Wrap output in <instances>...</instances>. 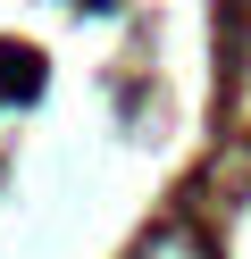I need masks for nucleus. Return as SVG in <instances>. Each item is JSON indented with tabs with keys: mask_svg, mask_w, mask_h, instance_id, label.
<instances>
[{
	"mask_svg": "<svg viewBox=\"0 0 251 259\" xmlns=\"http://www.w3.org/2000/svg\"><path fill=\"white\" fill-rule=\"evenodd\" d=\"M0 92L33 101V92H42V59H33V51H9V42H0Z\"/></svg>",
	"mask_w": 251,
	"mask_h": 259,
	"instance_id": "nucleus-1",
	"label": "nucleus"
},
{
	"mask_svg": "<svg viewBox=\"0 0 251 259\" xmlns=\"http://www.w3.org/2000/svg\"><path fill=\"white\" fill-rule=\"evenodd\" d=\"M142 259H209V251H201V234H193V226H159V234L142 242Z\"/></svg>",
	"mask_w": 251,
	"mask_h": 259,
	"instance_id": "nucleus-2",
	"label": "nucleus"
}]
</instances>
